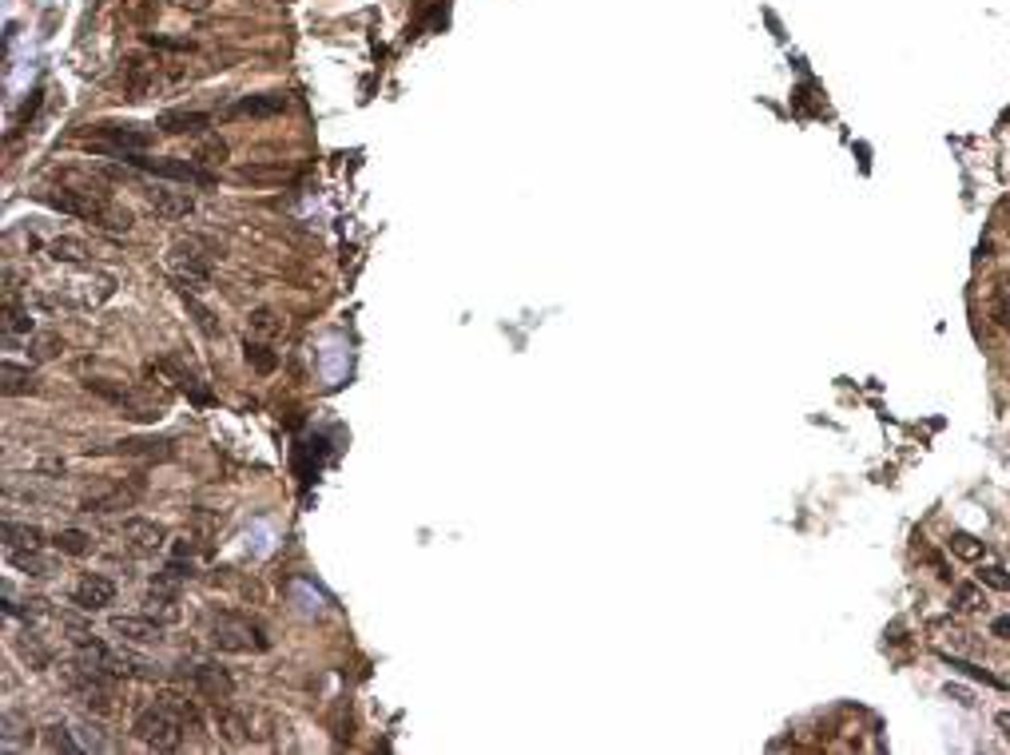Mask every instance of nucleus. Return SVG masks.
<instances>
[{"mask_svg":"<svg viewBox=\"0 0 1010 755\" xmlns=\"http://www.w3.org/2000/svg\"><path fill=\"white\" fill-rule=\"evenodd\" d=\"M176 4H179V8H191V13H204L207 0H176Z\"/></svg>","mask_w":1010,"mask_h":755,"instance_id":"37","label":"nucleus"},{"mask_svg":"<svg viewBox=\"0 0 1010 755\" xmlns=\"http://www.w3.org/2000/svg\"><path fill=\"white\" fill-rule=\"evenodd\" d=\"M943 664L954 668V672H962V676H971V680H982V684H990V688H1006V680H998L995 672H987L979 664H967V660H959V656H947V652H943Z\"/></svg>","mask_w":1010,"mask_h":755,"instance_id":"28","label":"nucleus"},{"mask_svg":"<svg viewBox=\"0 0 1010 755\" xmlns=\"http://www.w3.org/2000/svg\"><path fill=\"white\" fill-rule=\"evenodd\" d=\"M191 680H196L199 692H204L207 699H215V704H223V699L235 696V680L227 676L223 668H215V664H196V668H191Z\"/></svg>","mask_w":1010,"mask_h":755,"instance_id":"15","label":"nucleus"},{"mask_svg":"<svg viewBox=\"0 0 1010 755\" xmlns=\"http://www.w3.org/2000/svg\"><path fill=\"white\" fill-rule=\"evenodd\" d=\"M995 307H1010V279L995 282Z\"/></svg>","mask_w":1010,"mask_h":755,"instance_id":"34","label":"nucleus"},{"mask_svg":"<svg viewBox=\"0 0 1010 755\" xmlns=\"http://www.w3.org/2000/svg\"><path fill=\"white\" fill-rule=\"evenodd\" d=\"M88 390L91 394H100V398H108L112 402V406H119L127 413V418H140V421H152V418H160V413H155V406L152 402H144L140 394H132L127 390V386H112V382H88Z\"/></svg>","mask_w":1010,"mask_h":755,"instance_id":"11","label":"nucleus"},{"mask_svg":"<svg viewBox=\"0 0 1010 755\" xmlns=\"http://www.w3.org/2000/svg\"><path fill=\"white\" fill-rule=\"evenodd\" d=\"M283 318L274 315V310H267V307H259V310H251V334L255 338H263V343H279L283 338Z\"/></svg>","mask_w":1010,"mask_h":755,"instance_id":"23","label":"nucleus"},{"mask_svg":"<svg viewBox=\"0 0 1010 755\" xmlns=\"http://www.w3.org/2000/svg\"><path fill=\"white\" fill-rule=\"evenodd\" d=\"M108 629H112L116 637H124L127 644H160V640H163V624L152 620L148 612L112 616V620H108Z\"/></svg>","mask_w":1010,"mask_h":755,"instance_id":"12","label":"nucleus"},{"mask_svg":"<svg viewBox=\"0 0 1010 755\" xmlns=\"http://www.w3.org/2000/svg\"><path fill=\"white\" fill-rule=\"evenodd\" d=\"M954 609H962V612H975V609H982V593H979V585H959V588H954Z\"/></svg>","mask_w":1010,"mask_h":755,"instance_id":"32","label":"nucleus"},{"mask_svg":"<svg viewBox=\"0 0 1010 755\" xmlns=\"http://www.w3.org/2000/svg\"><path fill=\"white\" fill-rule=\"evenodd\" d=\"M91 545H96V541H91V533H84V529L52 533V549L64 552V557H84V552H91Z\"/></svg>","mask_w":1010,"mask_h":755,"instance_id":"21","label":"nucleus"},{"mask_svg":"<svg viewBox=\"0 0 1010 755\" xmlns=\"http://www.w3.org/2000/svg\"><path fill=\"white\" fill-rule=\"evenodd\" d=\"M52 541H44L40 525H24V521H4V549H44Z\"/></svg>","mask_w":1010,"mask_h":755,"instance_id":"17","label":"nucleus"},{"mask_svg":"<svg viewBox=\"0 0 1010 755\" xmlns=\"http://www.w3.org/2000/svg\"><path fill=\"white\" fill-rule=\"evenodd\" d=\"M44 748H48V751H68V755H80V751H84V743H80L76 727L52 724V727H44Z\"/></svg>","mask_w":1010,"mask_h":755,"instance_id":"22","label":"nucleus"},{"mask_svg":"<svg viewBox=\"0 0 1010 755\" xmlns=\"http://www.w3.org/2000/svg\"><path fill=\"white\" fill-rule=\"evenodd\" d=\"M119 454H127V457H168L171 454V441H163V438H132V441H119Z\"/></svg>","mask_w":1010,"mask_h":755,"instance_id":"26","label":"nucleus"},{"mask_svg":"<svg viewBox=\"0 0 1010 755\" xmlns=\"http://www.w3.org/2000/svg\"><path fill=\"white\" fill-rule=\"evenodd\" d=\"M119 537H124L135 552H155V549L168 545V529L152 517H124L119 521Z\"/></svg>","mask_w":1010,"mask_h":755,"instance_id":"10","label":"nucleus"},{"mask_svg":"<svg viewBox=\"0 0 1010 755\" xmlns=\"http://www.w3.org/2000/svg\"><path fill=\"white\" fill-rule=\"evenodd\" d=\"M207 637L223 652H267V632L239 612H207Z\"/></svg>","mask_w":1010,"mask_h":755,"instance_id":"4","label":"nucleus"},{"mask_svg":"<svg viewBox=\"0 0 1010 755\" xmlns=\"http://www.w3.org/2000/svg\"><path fill=\"white\" fill-rule=\"evenodd\" d=\"M211 124L207 112H168L160 119V132L168 135H187V132H204V127Z\"/></svg>","mask_w":1010,"mask_h":755,"instance_id":"20","label":"nucleus"},{"mask_svg":"<svg viewBox=\"0 0 1010 755\" xmlns=\"http://www.w3.org/2000/svg\"><path fill=\"white\" fill-rule=\"evenodd\" d=\"M990 629H995V637H1003V640H1010V616H998L995 624H990Z\"/></svg>","mask_w":1010,"mask_h":755,"instance_id":"35","label":"nucleus"},{"mask_svg":"<svg viewBox=\"0 0 1010 755\" xmlns=\"http://www.w3.org/2000/svg\"><path fill=\"white\" fill-rule=\"evenodd\" d=\"M91 247H88V239H80V235H60V239H52L48 243V259L52 263H60V266H80V263H91Z\"/></svg>","mask_w":1010,"mask_h":755,"instance_id":"16","label":"nucleus"},{"mask_svg":"<svg viewBox=\"0 0 1010 755\" xmlns=\"http://www.w3.org/2000/svg\"><path fill=\"white\" fill-rule=\"evenodd\" d=\"M96 140L100 143H88V152L96 155H124V152H148L155 132L148 127H135V124H96Z\"/></svg>","mask_w":1010,"mask_h":755,"instance_id":"6","label":"nucleus"},{"mask_svg":"<svg viewBox=\"0 0 1010 755\" xmlns=\"http://www.w3.org/2000/svg\"><path fill=\"white\" fill-rule=\"evenodd\" d=\"M187 724H191V712L179 704V696H163L132 720V735L144 743V748L176 751L183 743V735H187Z\"/></svg>","mask_w":1010,"mask_h":755,"instance_id":"1","label":"nucleus"},{"mask_svg":"<svg viewBox=\"0 0 1010 755\" xmlns=\"http://www.w3.org/2000/svg\"><path fill=\"white\" fill-rule=\"evenodd\" d=\"M16 652L29 660V668H48V664H52V648H48V644H40V637H36V632H24V637H16Z\"/></svg>","mask_w":1010,"mask_h":755,"instance_id":"25","label":"nucleus"},{"mask_svg":"<svg viewBox=\"0 0 1010 755\" xmlns=\"http://www.w3.org/2000/svg\"><path fill=\"white\" fill-rule=\"evenodd\" d=\"M271 346H274V343H263V338L247 334V346H243V350H247V362H251L259 374H271L274 366H279V354H274Z\"/></svg>","mask_w":1010,"mask_h":755,"instance_id":"24","label":"nucleus"},{"mask_svg":"<svg viewBox=\"0 0 1010 755\" xmlns=\"http://www.w3.org/2000/svg\"><path fill=\"white\" fill-rule=\"evenodd\" d=\"M135 497H140V482H132V485L116 482V485H104V490L84 493L80 497V509L84 513H124L135 505Z\"/></svg>","mask_w":1010,"mask_h":755,"instance_id":"9","label":"nucleus"},{"mask_svg":"<svg viewBox=\"0 0 1010 755\" xmlns=\"http://www.w3.org/2000/svg\"><path fill=\"white\" fill-rule=\"evenodd\" d=\"M211 259H215V247L199 235H187L171 247V279L183 294H207L211 291Z\"/></svg>","mask_w":1010,"mask_h":755,"instance_id":"2","label":"nucleus"},{"mask_svg":"<svg viewBox=\"0 0 1010 755\" xmlns=\"http://www.w3.org/2000/svg\"><path fill=\"white\" fill-rule=\"evenodd\" d=\"M72 652H76V664H84L91 672H104V676H116V680H124V676H155L148 664H140L135 656L112 648L108 640L88 637V632H76V637H72Z\"/></svg>","mask_w":1010,"mask_h":755,"instance_id":"3","label":"nucleus"},{"mask_svg":"<svg viewBox=\"0 0 1010 755\" xmlns=\"http://www.w3.org/2000/svg\"><path fill=\"white\" fill-rule=\"evenodd\" d=\"M947 549L954 552V557H962V560H982V552H987V545H982V541H975L971 533H962V529L951 533Z\"/></svg>","mask_w":1010,"mask_h":755,"instance_id":"29","label":"nucleus"},{"mask_svg":"<svg viewBox=\"0 0 1010 755\" xmlns=\"http://www.w3.org/2000/svg\"><path fill=\"white\" fill-rule=\"evenodd\" d=\"M223 155H227V147L219 143V140H204V143L196 147V160H207V163H211V160H223Z\"/></svg>","mask_w":1010,"mask_h":755,"instance_id":"33","label":"nucleus"},{"mask_svg":"<svg viewBox=\"0 0 1010 755\" xmlns=\"http://www.w3.org/2000/svg\"><path fill=\"white\" fill-rule=\"evenodd\" d=\"M64 688L76 699L80 707L96 716H108L116 707V676H104V672H91L84 664H68L64 668Z\"/></svg>","mask_w":1010,"mask_h":755,"instance_id":"5","label":"nucleus"},{"mask_svg":"<svg viewBox=\"0 0 1010 755\" xmlns=\"http://www.w3.org/2000/svg\"><path fill=\"white\" fill-rule=\"evenodd\" d=\"M116 581L104 573H80L68 588V601L76 604L80 612H104L108 604H116Z\"/></svg>","mask_w":1010,"mask_h":755,"instance_id":"8","label":"nucleus"},{"mask_svg":"<svg viewBox=\"0 0 1010 755\" xmlns=\"http://www.w3.org/2000/svg\"><path fill=\"white\" fill-rule=\"evenodd\" d=\"M995 322H998V326H1006V330H1010V307H995Z\"/></svg>","mask_w":1010,"mask_h":755,"instance_id":"36","label":"nucleus"},{"mask_svg":"<svg viewBox=\"0 0 1010 755\" xmlns=\"http://www.w3.org/2000/svg\"><path fill=\"white\" fill-rule=\"evenodd\" d=\"M287 112V96H247L227 116H279Z\"/></svg>","mask_w":1010,"mask_h":755,"instance_id":"19","label":"nucleus"},{"mask_svg":"<svg viewBox=\"0 0 1010 755\" xmlns=\"http://www.w3.org/2000/svg\"><path fill=\"white\" fill-rule=\"evenodd\" d=\"M4 557H8V565H13L16 573L36 577V581H48V577H57V573H60L57 560L44 557L40 549H4Z\"/></svg>","mask_w":1010,"mask_h":755,"instance_id":"14","label":"nucleus"},{"mask_svg":"<svg viewBox=\"0 0 1010 755\" xmlns=\"http://www.w3.org/2000/svg\"><path fill=\"white\" fill-rule=\"evenodd\" d=\"M57 287H60L64 310H91L116 294V279L112 274H80V279L57 282Z\"/></svg>","mask_w":1010,"mask_h":755,"instance_id":"7","label":"nucleus"},{"mask_svg":"<svg viewBox=\"0 0 1010 755\" xmlns=\"http://www.w3.org/2000/svg\"><path fill=\"white\" fill-rule=\"evenodd\" d=\"M148 195V207L155 211L160 219H168V223H176V219H187L191 211H196V199L187 195V191H171V187H148L144 191Z\"/></svg>","mask_w":1010,"mask_h":755,"instance_id":"13","label":"nucleus"},{"mask_svg":"<svg viewBox=\"0 0 1010 755\" xmlns=\"http://www.w3.org/2000/svg\"><path fill=\"white\" fill-rule=\"evenodd\" d=\"M998 727H1003V735L1010 740V712H998Z\"/></svg>","mask_w":1010,"mask_h":755,"instance_id":"38","label":"nucleus"},{"mask_svg":"<svg viewBox=\"0 0 1010 755\" xmlns=\"http://www.w3.org/2000/svg\"><path fill=\"white\" fill-rule=\"evenodd\" d=\"M979 585L998 588V593H1010V573H1006V568H998V565H982L979 568Z\"/></svg>","mask_w":1010,"mask_h":755,"instance_id":"31","label":"nucleus"},{"mask_svg":"<svg viewBox=\"0 0 1010 755\" xmlns=\"http://www.w3.org/2000/svg\"><path fill=\"white\" fill-rule=\"evenodd\" d=\"M29 334H36L32 307H29V302L8 299L4 302V338H29Z\"/></svg>","mask_w":1010,"mask_h":755,"instance_id":"18","label":"nucleus"},{"mask_svg":"<svg viewBox=\"0 0 1010 755\" xmlns=\"http://www.w3.org/2000/svg\"><path fill=\"white\" fill-rule=\"evenodd\" d=\"M76 735H80V743H84V751H108L112 748L96 724H76Z\"/></svg>","mask_w":1010,"mask_h":755,"instance_id":"30","label":"nucleus"},{"mask_svg":"<svg viewBox=\"0 0 1010 755\" xmlns=\"http://www.w3.org/2000/svg\"><path fill=\"white\" fill-rule=\"evenodd\" d=\"M36 390V374L24 370V366H16L13 358L4 362V394L8 398H16V394H32Z\"/></svg>","mask_w":1010,"mask_h":755,"instance_id":"27","label":"nucleus"}]
</instances>
